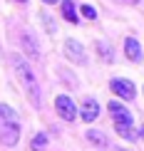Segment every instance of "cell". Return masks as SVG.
I'll return each mask as SVG.
<instances>
[{
  "label": "cell",
  "instance_id": "obj_1",
  "mask_svg": "<svg viewBox=\"0 0 144 151\" xmlns=\"http://www.w3.org/2000/svg\"><path fill=\"white\" fill-rule=\"evenodd\" d=\"M10 62H12V70H15L17 79H20V84H22L25 94H27V99L33 102V106L40 109V106H42V92H40V84H37V77H35L33 67H30L20 55H10Z\"/></svg>",
  "mask_w": 144,
  "mask_h": 151
},
{
  "label": "cell",
  "instance_id": "obj_2",
  "mask_svg": "<svg viewBox=\"0 0 144 151\" xmlns=\"http://www.w3.org/2000/svg\"><path fill=\"white\" fill-rule=\"evenodd\" d=\"M22 127H20V116L10 104L0 102V144L3 146H15L20 141Z\"/></svg>",
  "mask_w": 144,
  "mask_h": 151
},
{
  "label": "cell",
  "instance_id": "obj_3",
  "mask_svg": "<svg viewBox=\"0 0 144 151\" xmlns=\"http://www.w3.org/2000/svg\"><path fill=\"white\" fill-rule=\"evenodd\" d=\"M107 109H109L112 119H114L117 134H119L122 139H127V141H134L137 139V131H134V119H132V114H129V109L124 104H119L117 99L107 104Z\"/></svg>",
  "mask_w": 144,
  "mask_h": 151
},
{
  "label": "cell",
  "instance_id": "obj_4",
  "mask_svg": "<svg viewBox=\"0 0 144 151\" xmlns=\"http://www.w3.org/2000/svg\"><path fill=\"white\" fill-rule=\"evenodd\" d=\"M109 89L114 92L119 99H124V102H132V99L137 97V87L132 84V79H124V77L109 79Z\"/></svg>",
  "mask_w": 144,
  "mask_h": 151
},
{
  "label": "cell",
  "instance_id": "obj_5",
  "mask_svg": "<svg viewBox=\"0 0 144 151\" xmlns=\"http://www.w3.org/2000/svg\"><path fill=\"white\" fill-rule=\"evenodd\" d=\"M55 111H57V116L62 122H75V119H77V104H75L67 94H60V97L55 99Z\"/></svg>",
  "mask_w": 144,
  "mask_h": 151
},
{
  "label": "cell",
  "instance_id": "obj_6",
  "mask_svg": "<svg viewBox=\"0 0 144 151\" xmlns=\"http://www.w3.org/2000/svg\"><path fill=\"white\" fill-rule=\"evenodd\" d=\"M65 57L75 62V65H87V52H85V47L80 45L77 40H65Z\"/></svg>",
  "mask_w": 144,
  "mask_h": 151
},
{
  "label": "cell",
  "instance_id": "obj_7",
  "mask_svg": "<svg viewBox=\"0 0 144 151\" xmlns=\"http://www.w3.org/2000/svg\"><path fill=\"white\" fill-rule=\"evenodd\" d=\"M80 116H82L85 124H92L99 116V102L95 97H85L82 104H80Z\"/></svg>",
  "mask_w": 144,
  "mask_h": 151
},
{
  "label": "cell",
  "instance_id": "obj_8",
  "mask_svg": "<svg viewBox=\"0 0 144 151\" xmlns=\"http://www.w3.org/2000/svg\"><path fill=\"white\" fill-rule=\"evenodd\" d=\"M124 57L129 62H142L144 52H142L139 40H134V37H127V40H124Z\"/></svg>",
  "mask_w": 144,
  "mask_h": 151
},
{
  "label": "cell",
  "instance_id": "obj_9",
  "mask_svg": "<svg viewBox=\"0 0 144 151\" xmlns=\"http://www.w3.org/2000/svg\"><path fill=\"white\" fill-rule=\"evenodd\" d=\"M20 45H22V52L27 55V57H33V60H37L40 57V50H37V42H35V37L25 30V32L20 35Z\"/></svg>",
  "mask_w": 144,
  "mask_h": 151
},
{
  "label": "cell",
  "instance_id": "obj_10",
  "mask_svg": "<svg viewBox=\"0 0 144 151\" xmlns=\"http://www.w3.org/2000/svg\"><path fill=\"white\" fill-rule=\"evenodd\" d=\"M60 8H62V17H65L67 22H72V25L80 22L77 10H75V3H72V0H60Z\"/></svg>",
  "mask_w": 144,
  "mask_h": 151
},
{
  "label": "cell",
  "instance_id": "obj_11",
  "mask_svg": "<svg viewBox=\"0 0 144 151\" xmlns=\"http://www.w3.org/2000/svg\"><path fill=\"white\" fill-rule=\"evenodd\" d=\"M87 139H90L95 146H99V149H104V146H109V139H107V134L104 131H99V129H87Z\"/></svg>",
  "mask_w": 144,
  "mask_h": 151
},
{
  "label": "cell",
  "instance_id": "obj_12",
  "mask_svg": "<svg viewBox=\"0 0 144 151\" xmlns=\"http://www.w3.org/2000/svg\"><path fill=\"white\" fill-rule=\"evenodd\" d=\"M97 55L107 62V65H112V62H114V52H112V47L107 45V42H97Z\"/></svg>",
  "mask_w": 144,
  "mask_h": 151
},
{
  "label": "cell",
  "instance_id": "obj_13",
  "mask_svg": "<svg viewBox=\"0 0 144 151\" xmlns=\"http://www.w3.org/2000/svg\"><path fill=\"white\" fill-rule=\"evenodd\" d=\"M47 149V134H35L30 141V151H45Z\"/></svg>",
  "mask_w": 144,
  "mask_h": 151
},
{
  "label": "cell",
  "instance_id": "obj_14",
  "mask_svg": "<svg viewBox=\"0 0 144 151\" xmlns=\"http://www.w3.org/2000/svg\"><path fill=\"white\" fill-rule=\"evenodd\" d=\"M80 12H82L87 20H95V17H97V10L92 8V5H82V8H80Z\"/></svg>",
  "mask_w": 144,
  "mask_h": 151
},
{
  "label": "cell",
  "instance_id": "obj_15",
  "mask_svg": "<svg viewBox=\"0 0 144 151\" xmlns=\"http://www.w3.org/2000/svg\"><path fill=\"white\" fill-rule=\"evenodd\" d=\"M40 17H42V22H45V30L52 35V32H55V22H52V17H50L47 12H40Z\"/></svg>",
  "mask_w": 144,
  "mask_h": 151
},
{
  "label": "cell",
  "instance_id": "obj_16",
  "mask_svg": "<svg viewBox=\"0 0 144 151\" xmlns=\"http://www.w3.org/2000/svg\"><path fill=\"white\" fill-rule=\"evenodd\" d=\"M117 3H127V5H144V0H117Z\"/></svg>",
  "mask_w": 144,
  "mask_h": 151
},
{
  "label": "cell",
  "instance_id": "obj_17",
  "mask_svg": "<svg viewBox=\"0 0 144 151\" xmlns=\"http://www.w3.org/2000/svg\"><path fill=\"white\" fill-rule=\"evenodd\" d=\"M137 136H139V139L144 141V124H142V127H139V131H137Z\"/></svg>",
  "mask_w": 144,
  "mask_h": 151
},
{
  "label": "cell",
  "instance_id": "obj_18",
  "mask_svg": "<svg viewBox=\"0 0 144 151\" xmlns=\"http://www.w3.org/2000/svg\"><path fill=\"white\" fill-rule=\"evenodd\" d=\"M42 3H45V5H57L60 0H42Z\"/></svg>",
  "mask_w": 144,
  "mask_h": 151
},
{
  "label": "cell",
  "instance_id": "obj_19",
  "mask_svg": "<svg viewBox=\"0 0 144 151\" xmlns=\"http://www.w3.org/2000/svg\"><path fill=\"white\" fill-rule=\"evenodd\" d=\"M17 3H27V0H17Z\"/></svg>",
  "mask_w": 144,
  "mask_h": 151
},
{
  "label": "cell",
  "instance_id": "obj_20",
  "mask_svg": "<svg viewBox=\"0 0 144 151\" xmlns=\"http://www.w3.org/2000/svg\"><path fill=\"white\" fill-rule=\"evenodd\" d=\"M117 151H127V149H117Z\"/></svg>",
  "mask_w": 144,
  "mask_h": 151
}]
</instances>
